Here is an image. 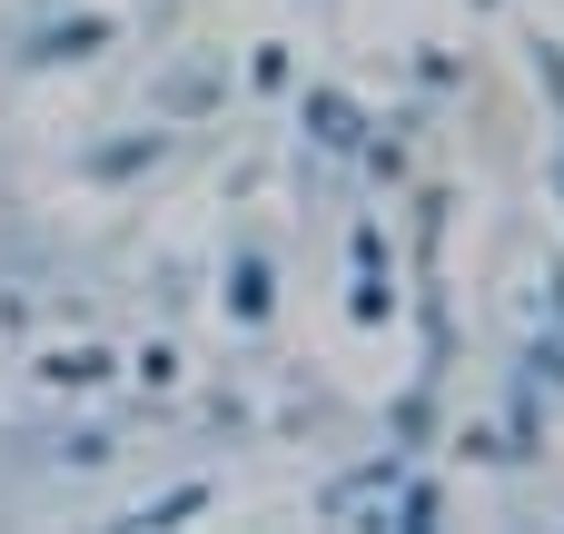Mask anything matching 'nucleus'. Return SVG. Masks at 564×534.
Returning a JSON list of instances; mask_svg holds the SVG:
<instances>
[]
</instances>
